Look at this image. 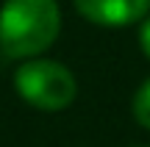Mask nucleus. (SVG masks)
<instances>
[{"label": "nucleus", "mask_w": 150, "mask_h": 147, "mask_svg": "<svg viewBox=\"0 0 150 147\" xmlns=\"http://www.w3.org/2000/svg\"><path fill=\"white\" fill-rule=\"evenodd\" d=\"M61 33L59 0H6L0 6V50L17 61L42 58Z\"/></svg>", "instance_id": "obj_1"}, {"label": "nucleus", "mask_w": 150, "mask_h": 147, "mask_svg": "<svg viewBox=\"0 0 150 147\" xmlns=\"http://www.w3.org/2000/svg\"><path fill=\"white\" fill-rule=\"evenodd\" d=\"M14 92L36 111H64L78 97V81L61 61L31 58L17 67Z\"/></svg>", "instance_id": "obj_2"}, {"label": "nucleus", "mask_w": 150, "mask_h": 147, "mask_svg": "<svg viewBox=\"0 0 150 147\" xmlns=\"http://www.w3.org/2000/svg\"><path fill=\"white\" fill-rule=\"evenodd\" d=\"M78 14L100 28H125L150 14V0H72Z\"/></svg>", "instance_id": "obj_3"}, {"label": "nucleus", "mask_w": 150, "mask_h": 147, "mask_svg": "<svg viewBox=\"0 0 150 147\" xmlns=\"http://www.w3.org/2000/svg\"><path fill=\"white\" fill-rule=\"evenodd\" d=\"M131 114L139 122L145 131H150V75L139 83V89L134 92V100H131Z\"/></svg>", "instance_id": "obj_4"}, {"label": "nucleus", "mask_w": 150, "mask_h": 147, "mask_svg": "<svg viewBox=\"0 0 150 147\" xmlns=\"http://www.w3.org/2000/svg\"><path fill=\"white\" fill-rule=\"evenodd\" d=\"M139 47H142V53L150 58V14L142 20V25H139Z\"/></svg>", "instance_id": "obj_5"}, {"label": "nucleus", "mask_w": 150, "mask_h": 147, "mask_svg": "<svg viewBox=\"0 0 150 147\" xmlns=\"http://www.w3.org/2000/svg\"><path fill=\"white\" fill-rule=\"evenodd\" d=\"M136 147H147V144H136Z\"/></svg>", "instance_id": "obj_6"}]
</instances>
